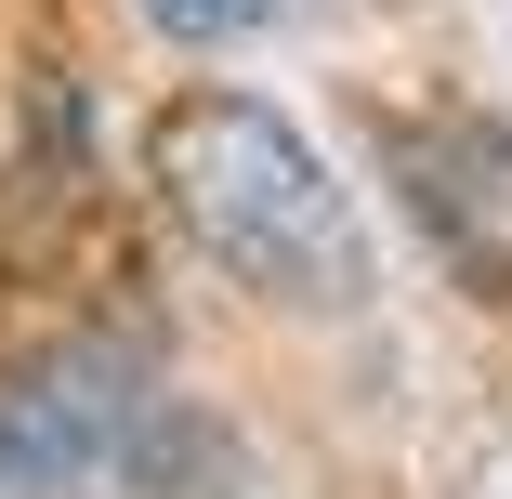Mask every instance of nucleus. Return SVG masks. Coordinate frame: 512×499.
<instances>
[{
  "label": "nucleus",
  "instance_id": "nucleus-2",
  "mask_svg": "<svg viewBox=\"0 0 512 499\" xmlns=\"http://www.w3.org/2000/svg\"><path fill=\"white\" fill-rule=\"evenodd\" d=\"M158 434V394L132 342H53L27 368H0V499H66L119 486Z\"/></svg>",
  "mask_w": 512,
  "mask_h": 499
},
{
  "label": "nucleus",
  "instance_id": "nucleus-4",
  "mask_svg": "<svg viewBox=\"0 0 512 499\" xmlns=\"http://www.w3.org/2000/svg\"><path fill=\"white\" fill-rule=\"evenodd\" d=\"M263 14H276V0H145V27H171V40H237Z\"/></svg>",
  "mask_w": 512,
  "mask_h": 499
},
{
  "label": "nucleus",
  "instance_id": "nucleus-1",
  "mask_svg": "<svg viewBox=\"0 0 512 499\" xmlns=\"http://www.w3.org/2000/svg\"><path fill=\"white\" fill-rule=\"evenodd\" d=\"M145 184L171 197V224L237 289H263V303L342 316L368 289V237H355L342 171L302 145V119H276L263 92H171L145 119Z\"/></svg>",
  "mask_w": 512,
  "mask_h": 499
},
{
  "label": "nucleus",
  "instance_id": "nucleus-3",
  "mask_svg": "<svg viewBox=\"0 0 512 499\" xmlns=\"http://www.w3.org/2000/svg\"><path fill=\"white\" fill-rule=\"evenodd\" d=\"M368 158L394 184V211L421 224V250L460 289L512 303V119H486V106H368Z\"/></svg>",
  "mask_w": 512,
  "mask_h": 499
}]
</instances>
